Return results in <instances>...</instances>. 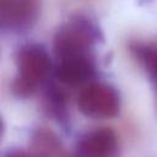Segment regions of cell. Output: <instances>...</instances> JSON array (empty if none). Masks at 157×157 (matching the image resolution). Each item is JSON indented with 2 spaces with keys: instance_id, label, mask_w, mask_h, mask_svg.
<instances>
[{
  "instance_id": "5b68a950",
  "label": "cell",
  "mask_w": 157,
  "mask_h": 157,
  "mask_svg": "<svg viewBox=\"0 0 157 157\" xmlns=\"http://www.w3.org/2000/svg\"><path fill=\"white\" fill-rule=\"evenodd\" d=\"M119 141L109 128L93 129L77 141L74 157H118Z\"/></svg>"
},
{
  "instance_id": "52a82bcc",
  "label": "cell",
  "mask_w": 157,
  "mask_h": 157,
  "mask_svg": "<svg viewBox=\"0 0 157 157\" xmlns=\"http://www.w3.org/2000/svg\"><path fill=\"white\" fill-rule=\"evenodd\" d=\"M130 52L148 75L157 92V43L134 42L130 44Z\"/></svg>"
},
{
  "instance_id": "8992f818",
  "label": "cell",
  "mask_w": 157,
  "mask_h": 157,
  "mask_svg": "<svg viewBox=\"0 0 157 157\" xmlns=\"http://www.w3.org/2000/svg\"><path fill=\"white\" fill-rule=\"evenodd\" d=\"M97 71L96 58L88 59H72L56 61L54 75L59 82L66 86H86L92 82Z\"/></svg>"
},
{
  "instance_id": "6da1fadb",
  "label": "cell",
  "mask_w": 157,
  "mask_h": 157,
  "mask_svg": "<svg viewBox=\"0 0 157 157\" xmlns=\"http://www.w3.org/2000/svg\"><path fill=\"white\" fill-rule=\"evenodd\" d=\"M103 34L98 23L87 15H74L61 22L53 36L56 61L96 58Z\"/></svg>"
},
{
  "instance_id": "ba28073f",
  "label": "cell",
  "mask_w": 157,
  "mask_h": 157,
  "mask_svg": "<svg viewBox=\"0 0 157 157\" xmlns=\"http://www.w3.org/2000/svg\"><path fill=\"white\" fill-rule=\"evenodd\" d=\"M44 103L49 113L58 118H61L66 113V98L61 90L55 86H50L44 96Z\"/></svg>"
},
{
  "instance_id": "3957f363",
  "label": "cell",
  "mask_w": 157,
  "mask_h": 157,
  "mask_svg": "<svg viewBox=\"0 0 157 157\" xmlns=\"http://www.w3.org/2000/svg\"><path fill=\"white\" fill-rule=\"evenodd\" d=\"M80 112L92 119H110L119 114L121 99L118 90L107 82L92 81L77 96Z\"/></svg>"
},
{
  "instance_id": "9c48e42d",
  "label": "cell",
  "mask_w": 157,
  "mask_h": 157,
  "mask_svg": "<svg viewBox=\"0 0 157 157\" xmlns=\"http://www.w3.org/2000/svg\"><path fill=\"white\" fill-rule=\"evenodd\" d=\"M6 157H43L40 156L39 153H37L36 151L34 152H28V151H21V150H17V151H11L6 155Z\"/></svg>"
},
{
  "instance_id": "7a4b0ae2",
  "label": "cell",
  "mask_w": 157,
  "mask_h": 157,
  "mask_svg": "<svg viewBox=\"0 0 157 157\" xmlns=\"http://www.w3.org/2000/svg\"><path fill=\"white\" fill-rule=\"evenodd\" d=\"M15 66L16 74L11 82V91L18 98H27L44 83L50 74L52 61L43 45L27 43L16 50Z\"/></svg>"
},
{
  "instance_id": "277c9868",
  "label": "cell",
  "mask_w": 157,
  "mask_h": 157,
  "mask_svg": "<svg viewBox=\"0 0 157 157\" xmlns=\"http://www.w3.org/2000/svg\"><path fill=\"white\" fill-rule=\"evenodd\" d=\"M42 0H0V23L2 31L22 33L37 22Z\"/></svg>"
}]
</instances>
